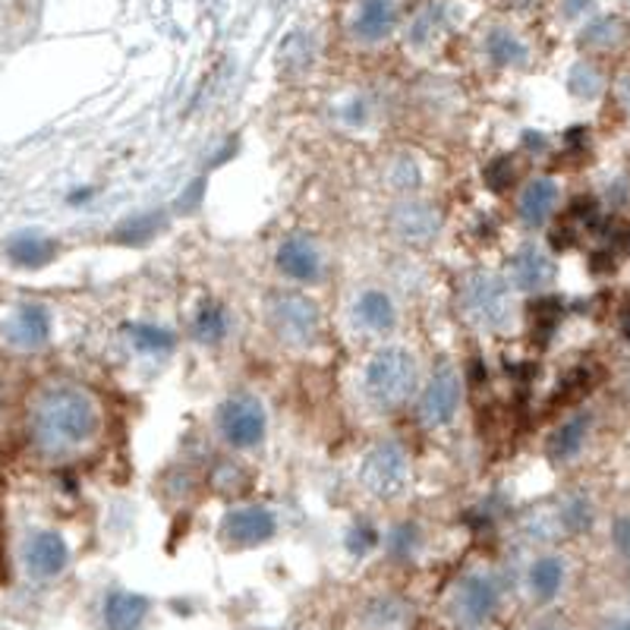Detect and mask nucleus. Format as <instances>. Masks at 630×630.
Listing matches in <instances>:
<instances>
[{
  "label": "nucleus",
  "mask_w": 630,
  "mask_h": 630,
  "mask_svg": "<svg viewBox=\"0 0 630 630\" xmlns=\"http://www.w3.org/2000/svg\"><path fill=\"white\" fill-rule=\"evenodd\" d=\"M98 426H102L98 404L92 401V394L76 385H47L35 397L29 414L32 441L47 455L83 448L98 435Z\"/></svg>",
  "instance_id": "f257e3e1"
},
{
  "label": "nucleus",
  "mask_w": 630,
  "mask_h": 630,
  "mask_svg": "<svg viewBox=\"0 0 630 630\" xmlns=\"http://www.w3.org/2000/svg\"><path fill=\"white\" fill-rule=\"evenodd\" d=\"M416 385H419V366L414 353L404 348H385L372 353V360L363 370V394L378 410H394L407 404Z\"/></svg>",
  "instance_id": "f03ea898"
},
{
  "label": "nucleus",
  "mask_w": 630,
  "mask_h": 630,
  "mask_svg": "<svg viewBox=\"0 0 630 630\" xmlns=\"http://www.w3.org/2000/svg\"><path fill=\"white\" fill-rule=\"evenodd\" d=\"M460 306L473 325L501 331L514 319V284L495 271H473L460 287Z\"/></svg>",
  "instance_id": "7ed1b4c3"
},
{
  "label": "nucleus",
  "mask_w": 630,
  "mask_h": 630,
  "mask_svg": "<svg viewBox=\"0 0 630 630\" xmlns=\"http://www.w3.org/2000/svg\"><path fill=\"white\" fill-rule=\"evenodd\" d=\"M268 322L284 344L309 348L322 334V312L300 290H278L268 297Z\"/></svg>",
  "instance_id": "20e7f679"
},
{
  "label": "nucleus",
  "mask_w": 630,
  "mask_h": 630,
  "mask_svg": "<svg viewBox=\"0 0 630 630\" xmlns=\"http://www.w3.org/2000/svg\"><path fill=\"white\" fill-rule=\"evenodd\" d=\"M215 426L217 435L224 438V445H231L234 451H253L268 435V414H265L259 397L231 394L227 401L217 404Z\"/></svg>",
  "instance_id": "39448f33"
},
{
  "label": "nucleus",
  "mask_w": 630,
  "mask_h": 630,
  "mask_svg": "<svg viewBox=\"0 0 630 630\" xmlns=\"http://www.w3.org/2000/svg\"><path fill=\"white\" fill-rule=\"evenodd\" d=\"M410 479V457L397 441H378L360 463V485L372 499H394Z\"/></svg>",
  "instance_id": "423d86ee"
},
{
  "label": "nucleus",
  "mask_w": 630,
  "mask_h": 630,
  "mask_svg": "<svg viewBox=\"0 0 630 630\" xmlns=\"http://www.w3.org/2000/svg\"><path fill=\"white\" fill-rule=\"evenodd\" d=\"M278 517L265 504H239L231 508L221 521V540L231 548H256L275 540Z\"/></svg>",
  "instance_id": "0eeeda50"
},
{
  "label": "nucleus",
  "mask_w": 630,
  "mask_h": 630,
  "mask_svg": "<svg viewBox=\"0 0 630 630\" xmlns=\"http://www.w3.org/2000/svg\"><path fill=\"white\" fill-rule=\"evenodd\" d=\"M460 397H463L460 375L451 366H441L419 394V419L429 429H441V426L455 423L457 410H460Z\"/></svg>",
  "instance_id": "6e6552de"
},
{
  "label": "nucleus",
  "mask_w": 630,
  "mask_h": 630,
  "mask_svg": "<svg viewBox=\"0 0 630 630\" xmlns=\"http://www.w3.org/2000/svg\"><path fill=\"white\" fill-rule=\"evenodd\" d=\"M275 265L287 281L293 284H316L325 275V259L322 249L316 246V239L306 234H290L281 239L278 253H275Z\"/></svg>",
  "instance_id": "1a4fd4ad"
},
{
  "label": "nucleus",
  "mask_w": 630,
  "mask_h": 630,
  "mask_svg": "<svg viewBox=\"0 0 630 630\" xmlns=\"http://www.w3.org/2000/svg\"><path fill=\"white\" fill-rule=\"evenodd\" d=\"M22 562L25 570L35 577V580H54L61 577L70 565V545L61 533L54 530H39L32 533L25 545H22Z\"/></svg>",
  "instance_id": "9d476101"
},
{
  "label": "nucleus",
  "mask_w": 630,
  "mask_h": 630,
  "mask_svg": "<svg viewBox=\"0 0 630 630\" xmlns=\"http://www.w3.org/2000/svg\"><path fill=\"white\" fill-rule=\"evenodd\" d=\"M555 259L545 253L543 246L536 243H523L521 249L511 256V271H508V281L514 284V290H526V293H540L545 287L555 284Z\"/></svg>",
  "instance_id": "9b49d317"
},
{
  "label": "nucleus",
  "mask_w": 630,
  "mask_h": 630,
  "mask_svg": "<svg viewBox=\"0 0 630 630\" xmlns=\"http://www.w3.org/2000/svg\"><path fill=\"white\" fill-rule=\"evenodd\" d=\"M457 615L467 624H485L501 606V589L489 574H470L457 589Z\"/></svg>",
  "instance_id": "f8f14e48"
},
{
  "label": "nucleus",
  "mask_w": 630,
  "mask_h": 630,
  "mask_svg": "<svg viewBox=\"0 0 630 630\" xmlns=\"http://www.w3.org/2000/svg\"><path fill=\"white\" fill-rule=\"evenodd\" d=\"M149 611H152V602L142 592L110 589L102 606V621H105V630H142Z\"/></svg>",
  "instance_id": "ddd939ff"
},
{
  "label": "nucleus",
  "mask_w": 630,
  "mask_h": 630,
  "mask_svg": "<svg viewBox=\"0 0 630 630\" xmlns=\"http://www.w3.org/2000/svg\"><path fill=\"white\" fill-rule=\"evenodd\" d=\"M353 325L363 328L366 334H388L397 328V303L388 290L370 287L353 303Z\"/></svg>",
  "instance_id": "4468645a"
},
{
  "label": "nucleus",
  "mask_w": 630,
  "mask_h": 630,
  "mask_svg": "<svg viewBox=\"0 0 630 630\" xmlns=\"http://www.w3.org/2000/svg\"><path fill=\"white\" fill-rule=\"evenodd\" d=\"M558 199H562V190L552 177H536L523 186L521 199H517V217L530 231L548 224V217L555 215L558 209Z\"/></svg>",
  "instance_id": "2eb2a0df"
},
{
  "label": "nucleus",
  "mask_w": 630,
  "mask_h": 630,
  "mask_svg": "<svg viewBox=\"0 0 630 630\" xmlns=\"http://www.w3.org/2000/svg\"><path fill=\"white\" fill-rule=\"evenodd\" d=\"M51 338V312L39 303H25L7 322V341L22 350L44 348Z\"/></svg>",
  "instance_id": "dca6fc26"
},
{
  "label": "nucleus",
  "mask_w": 630,
  "mask_h": 630,
  "mask_svg": "<svg viewBox=\"0 0 630 630\" xmlns=\"http://www.w3.org/2000/svg\"><path fill=\"white\" fill-rule=\"evenodd\" d=\"M388 224H392V231L397 234L401 239H407V243H426V239H433L438 234V212H435L433 205H426V202H401L397 209L392 212L388 217Z\"/></svg>",
  "instance_id": "f3484780"
},
{
  "label": "nucleus",
  "mask_w": 630,
  "mask_h": 630,
  "mask_svg": "<svg viewBox=\"0 0 630 630\" xmlns=\"http://www.w3.org/2000/svg\"><path fill=\"white\" fill-rule=\"evenodd\" d=\"M589 429H592V416L589 414H574L567 416L565 423L548 435V445H545V455L555 463H570L574 457H580V451L587 448Z\"/></svg>",
  "instance_id": "a211bd4d"
},
{
  "label": "nucleus",
  "mask_w": 630,
  "mask_h": 630,
  "mask_svg": "<svg viewBox=\"0 0 630 630\" xmlns=\"http://www.w3.org/2000/svg\"><path fill=\"white\" fill-rule=\"evenodd\" d=\"M397 25V10L392 0H363L353 20V32L360 42H385Z\"/></svg>",
  "instance_id": "6ab92c4d"
},
{
  "label": "nucleus",
  "mask_w": 630,
  "mask_h": 630,
  "mask_svg": "<svg viewBox=\"0 0 630 630\" xmlns=\"http://www.w3.org/2000/svg\"><path fill=\"white\" fill-rule=\"evenodd\" d=\"M124 338L130 341V348L142 356H171L177 350V334L168 325H154V322H130L124 325Z\"/></svg>",
  "instance_id": "aec40b11"
},
{
  "label": "nucleus",
  "mask_w": 630,
  "mask_h": 630,
  "mask_svg": "<svg viewBox=\"0 0 630 630\" xmlns=\"http://www.w3.org/2000/svg\"><path fill=\"white\" fill-rule=\"evenodd\" d=\"M57 256V243L39 231H22L7 243V259L20 268H42Z\"/></svg>",
  "instance_id": "412c9836"
},
{
  "label": "nucleus",
  "mask_w": 630,
  "mask_h": 630,
  "mask_svg": "<svg viewBox=\"0 0 630 630\" xmlns=\"http://www.w3.org/2000/svg\"><path fill=\"white\" fill-rule=\"evenodd\" d=\"M190 331H193V341L205 344V348L224 344L227 334H231V312H227V306L217 303V300H205L196 309Z\"/></svg>",
  "instance_id": "4be33fe9"
},
{
  "label": "nucleus",
  "mask_w": 630,
  "mask_h": 630,
  "mask_svg": "<svg viewBox=\"0 0 630 630\" xmlns=\"http://www.w3.org/2000/svg\"><path fill=\"white\" fill-rule=\"evenodd\" d=\"M565 577H567L565 558H558V555H543V558H536V562L530 565L526 584H530L533 599L552 602V599L562 592V587H565Z\"/></svg>",
  "instance_id": "5701e85b"
},
{
  "label": "nucleus",
  "mask_w": 630,
  "mask_h": 630,
  "mask_svg": "<svg viewBox=\"0 0 630 630\" xmlns=\"http://www.w3.org/2000/svg\"><path fill=\"white\" fill-rule=\"evenodd\" d=\"M485 54L495 66H523L530 61V47L511 29H492L485 35Z\"/></svg>",
  "instance_id": "b1692460"
},
{
  "label": "nucleus",
  "mask_w": 630,
  "mask_h": 630,
  "mask_svg": "<svg viewBox=\"0 0 630 630\" xmlns=\"http://www.w3.org/2000/svg\"><path fill=\"white\" fill-rule=\"evenodd\" d=\"M628 39V22L621 17H599L580 32V44L589 51H615Z\"/></svg>",
  "instance_id": "393cba45"
},
{
  "label": "nucleus",
  "mask_w": 630,
  "mask_h": 630,
  "mask_svg": "<svg viewBox=\"0 0 630 630\" xmlns=\"http://www.w3.org/2000/svg\"><path fill=\"white\" fill-rule=\"evenodd\" d=\"M567 92L580 102H596L606 92V76L602 70L589 61H577L567 70Z\"/></svg>",
  "instance_id": "a878e982"
},
{
  "label": "nucleus",
  "mask_w": 630,
  "mask_h": 630,
  "mask_svg": "<svg viewBox=\"0 0 630 630\" xmlns=\"http://www.w3.org/2000/svg\"><path fill=\"white\" fill-rule=\"evenodd\" d=\"M596 523V504L587 495H570V499L558 508V526L570 533V536H584Z\"/></svg>",
  "instance_id": "bb28decb"
},
{
  "label": "nucleus",
  "mask_w": 630,
  "mask_h": 630,
  "mask_svg": "<svg viewBox=\"0 0 630 630\" xmlns=\"http://www.w3.org/2000/svg\"><path fill=\"white\" fill-rule=\"evenodd\" d=\"M419 545H423V530H419L414 521L397 523V526H392V533L385 536V552L392 555L394 562H410V558H416Z\"/></svg>",
  "instance_id": "cd10ccee"
},
{
  "label": "nucleus",
  "mask_w": 630,
  "mask_h": 630,
  "mask_svg": "<svg viewBox=\"0 0 630 630\" xmlns=\"http://www.w3.org/2000/svg\"><path fill=\"white\" fill-rule=\"evenodd\" d=\"M164 227H168V217L158 215V212H146V215H136V217H130L127 224H120V227H117V237L114 239L139 246V243L152 239L154 234H161Z\"/></svg>",
  "instance_id": "c85d7f7f"
},
{
  "label": "nucleus",
  "mask_w": 630,
  "mask_h": 630,
  "mask_svg": "<svg viewBox=\"0 0 630 630\" xmlns=\"http://www.w3.org/2000/svg\"><path fill=\"white\" fill-rule=\"evenodd\" d=\"M382 545V533L375 530L372 521H353L350 523L348 536H344V548L350 558H366Z\"/></svg>",
  "instance_id": "c756f323"
},
{
  "label": "nucleus",
  "mask_w": 630,
  "mask_h": 630,
  "mask_svg": "<svg viewBox=\"0 0 630 630\" xmlns=\"http://www.w3.org/2000/svg\"><path fill=\"white\" fill-rule=\"evenodd\" d=\"M485 183H489V190H495V193L508 190V186L514 183V161H511L508 154L495 158V161L485 168Z\"/></svg>",
  "instance_id": "7c9ffc66"
},
{
  "label": "nucleus",
  "mask_w": 630,
  "mask_h": 630,
  "mask_svg": "<svg viewBox=\"0 0 630 630\" xmlns=\"http://www.w3.org/2000/svg\"><path fill=\"white\" fill-rule=\"evenodd\" d=\"M611 545L615 552L630 565V514H618L611 521Z\"/></svg>",
  "instance_id": "2f4dec72"
},
{
  "label": "nucleus",
  "mask_w": 630,
  "mask_h": 630,
  "mask_svg": "<svg viewBox=\"0 0 630 630\" xmlns=\"http://www.w3.org/2000/svg\"><path fill=\"white\" fill-rule=\"evenodd\" d=\"M416 183H419L416 164L410 158H401L392 168V186H397V190H414Z\"/></svg>",
  "instance_id": "473e14b6"
},
{
  "label": "nucleus",
  "mask_w": 630,
  "mask_h": 630,
  "mask_svg": "<svg viewBox=\"0 0 630 630\" xmlns=\"http://www.w3.org/2000/svg\"><path fill=\"white\" fill-rule=\"evenodd\" d=\"M592 3L596 0H562V17L565 20H580V17H587L589 10H592Z\"/></svg>",
  "instance_id": "72a5a7b5"
},
{
  "label": "nucleus",
  "mask_w": 630,
  "mask_h": 630,
  "mask_svg": "<svg viewBox=\"0 0 630 630\" xmlns=\"http://www.w3.org/2000/svg\"><path fill=\"white\" fill-rule=\"evenodd\" d=\"M348 108L350 110H344V120H348L350 127H363V124H366V114H370V110H366V102L353 98Z\"/></svg>",
  "instance_id": "f704fd0d"
},
{
  "label": "nucleus",
  "mask_w": 630,
  "mask_h": 630,
  "mask_svg": "<svg viewBox=\"0 0 630 630\" xmlns=\"http://www.w3.org/2000/svg\"><path fill=\"white\" fill-rule=\"evenodd\" d=\"M199 196H202V180H196V183L190 186V193H183L177 205H180V209H186V212H193V209L199 205Z\"/></svg>",
  "instance_id": "c9c22d12"
},
{
  "label": "nucleus",
  "mask_w": 630,
  "mask_h": 630,
  "mask_svg": "<svg viewBox=\"0 0 630 630\" xmlns=\"http://www.w3.org/2000/svg\"><path fill=\"white\" fill-rule=\"evenodd\" d=\"M523 146H526V149H533V152H545V149H548V139H545L543 132L526 130V136H523Z\"/></svg>",
  "instance_id": "e433bc0d"
},
{
  "label": "nucleus",
  "mask_w": 630,
  "mask_h": 630,
  "mask_svg": "<svg viewBox=\"0 0 630 630\" xmlns=\"http://www.w3.org/2000/svg\"><path fill=\"white\" fill-rule=\"evenodd\" d=\"M606 630H630V615H621V618H611Z\"/></svg>",
  "instance_id": "4c0bfd02"
},
{
  "label": "nucleus",
  "mask_w": 630,
  "mask_h": 630,
  "mask_svg": "<svg viewBox=\"0 0 630 630\" xmlns=\"http://www.w3.org/2000/svg\"><path fill=\"white\" fill-rule=\"evenodd\" d=\"M88 196H92V190H76V193H70V202L76 205V202H86Z\"/></svg>",
  "instance_id": "58836bf2"
}]
</instances>
